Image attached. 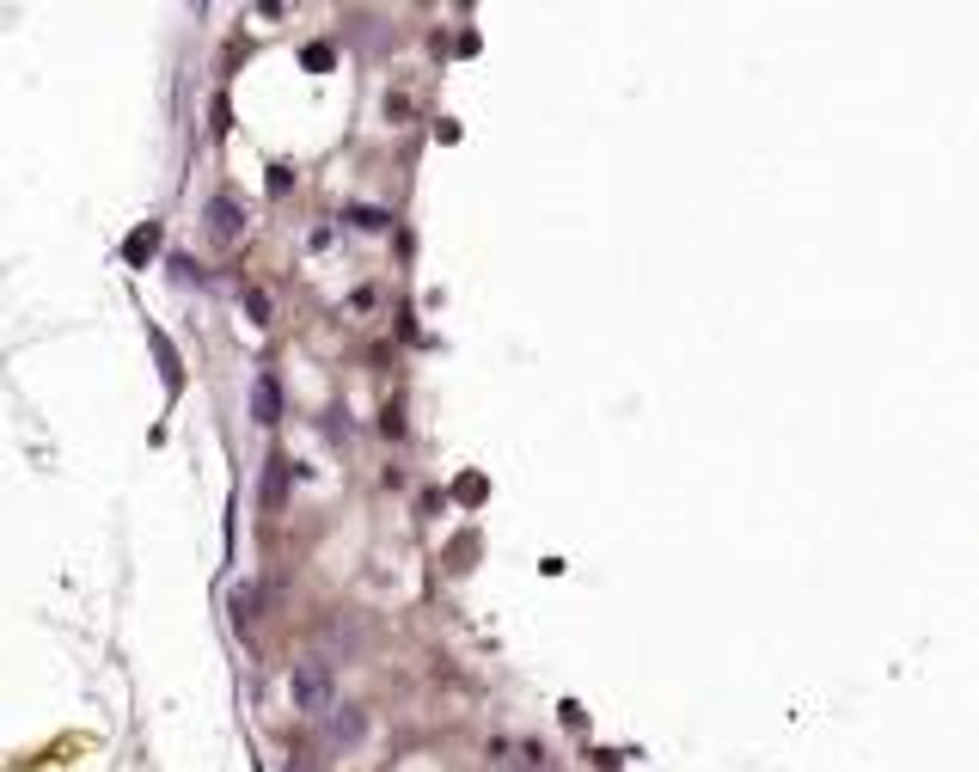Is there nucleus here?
Masks as SVG:
<instances>
[{"mask_svg": "<svg viewBox=\"0 0 979 772\" xmlns=\"http://www.w3.org/2000/svg\"><path fill=\"white\" fill-rule=\"evenodd\" d=\"M288 699H294V711H306V718L337 711V675H331V663H294Z\"/></svg>", "mask_w": 979, "mask_h": 772, "instance_id": "nucleus-1", "label": "nucleus"}, {"mask_svg": "<svg viewBox=\"0 0 979 772\" xmlns=\"http://www.w3.org/2000/svg\"><path fill=\"white\" fill-rule=\"evenodd\" d=\"M252 417H257V424H276V417H282V386H276V374H257V380H252Z\"/></svg>", "mask_w": 979, "mask_h": 772, "instance_id": "nucleus-2", "label": "nucleus"}, {"mask_svg": "<svg viewBox=\"0 0 979 772\" xmlns=\"http://www.w3.org/2000/svg\"><path fill=\"white\" fill-rule=\"evenodd\" d=\"M209 233H214L221 246H233L239 233H245V221H239V209H233L227 197H214V202H209Z\"/></svg>", "mask_w": 979, "mask_h": 772, "instance_id": "nucleus-3", "label": "nucleus"}, {"mask_svg": "<svg viewBox=\"0 0 979 772\" xmlns=\"http://www.w3.org/2000/svg\"><path fill=\"white\" fill-rule=\"evenodd\" d=\"M282 497H288V460H270V479H264V503L282 509Z\"/></svg>", "mask_w": 979, "mask_h": 772, "instance_id": "nucleus-4", "label": "nucleus"}, {"mask_svg": "<svg viewBox=\"0 0 979 772\" xmlns=\"http://www.w3.org/2000/svg\"><path fill=\"white\" fill-rule=\"evenodd\" d=\"M331 736H337V742H361V711H344V718H331Z\"/></svg>", "mask_w": 979, "mask_h": 772, "instance_id": "nucleus-5", "label": "nucleus"}, {"mask_svg": "<svg viewBox=\"0 0 979 772\" xmlns=\"http://www.w3.org/2000/svg\"><path fill=\"white\" fill-rule=\"evenodd\" d=\"M154 246H159V227H147V233H135V240H129V258H147Z\"/></svg>", "mask_w": 979, "mask_h": 772, "instance_id": "nucleus-6", "label": "nucleus"}]
</instances>
